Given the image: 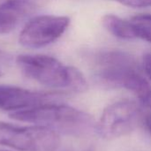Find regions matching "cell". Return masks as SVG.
<instances>
[{
    "instance_id": "6da1fadb",
    "label": "cell",
    "mask_w": 151,
    "mask_h": 151,
    "mask_svg": "<svg viewBox=\"0 0 151 151\" xmlns=\"http://www.w3.org/2000/svg\"><path fill=\"white\" fill-rule=\"evenodd\" d=\"M15 120L49 127L56 133L81 136L93 127V118L88 113L57 102L48 103L23 111L12 112Z\"/></svg>"
},
{
    "instance_id": "7a4b0ae2",
    "label": "cell",
    "mask_w": 151,
    "mask_h": 151,
    "mask_svg": "<svg viewBox=\"0 0 151 151\" xmlns=\"http://www.w3.org/2000/svg\"><path fill=\"white\" fill-rule=\"evenodd\" d=\"M58 134L38 126H19L0 121V145L19 151H53L58 145Z\"/></svg>"
},
{
    "instance_id": "3957f363",
    "label": "cell",
    "mask_w": 151,
    "mask_h": 151,
    "mask_svg": "<svg viewBox=\"0 0 151 151\" xmlns=\"http://www.w3.org/2000/svg\"><path fill=\"white\" fill-rule=\"evenodd\" d=\"M16 63L27 77L42 85L71 90L74 67L66 66L57 58L45 55H19Z\"/></svg>"
},
{
    "instance_id": "277c9868",
    "label": "cell",
    "mask_w": 151,
    "mask_h": 151,
    "mask_svg": "<svg viewBox=\"0 0 151 151\" xmlns=\"http://www.w3.org/2000/svg\"><path fill=\"white\" fill-rule=\"evenodd\" d=\"M103 81L133 92L140 104L151 111V85L139 72L134 58L130 56L112 61L105 69Z\"/></svg>"
},
{
    "instance_id": "5b68a950",
    "label": "cell",
    "mask_w": 151,
    "mask_h": 151,
    "mask_svg": "<svg viewBox=\"0 0 151 151\" xmlns=\"http://www.w3.org/2000/svg\"><path fill=\"white\" fill-rule=\"evenodd\" d=\"M139 118L140 110L134 102L119 101L104 109L96 126V131L105 139L125 136L136 127Z\"/></svg>"
},
{
    "instance_id": "8992f818",
    "label": "cell",
    "mask_w": 151,
    "mask_h": 151,
    "mask_svg": "<svg viewBox=\"0 0 151 151\" xmlns=\"http://www.w3.org/2000/svg\"><path fill=\"white\" fill-rule=\"evenodd\" d=\"M70 19L66 16L40 15L31 19L19 34V43L29 49L45 47L66 31Z\"/></svg>"
},
{
    "instance_id": "52a82bcc",
    "label": "cell",
    "mask_w": 151,
    "mask_h": 151,
    "mask_svg": "<svg viewBox=\"0 0 151 151\" xmlns=\"http://www.w3.org/2000/svg\"><path fill=\"white\" fill-rule=\"evenodd\" d=\"M57 95L0 85V109L16 112L41 104L57 102Z\"/></svg>"
},
{
    "instance_id": "ba28073f",
    "label": "cell",
    "mask_w": 151,
    "mask_h": 151,
    "mask_svg": "<svg viewBox=\"0 0 151 151\" xmlns=\"http://www.w3.org/2000/svg\"><path fill=\"white\" fill-rule=\"evenodd\" d=\"M35 6L27 0H5L0 4V18L9 25L15 27L33 12Z\"/></svg>"
},
{
    "instance_id": "9c48e42d",
    "label": "cell",
    "mask_w": 151,
    "mask_h": 151,
    "mask_svg": "<svg viewBox=\"0 0 151 151\" xmlns=\"http://www.w3.org/2000/svg\"><path fill=\"white\" fill-rule=\"evenodd\" d=\"M102 24L104 28L115 37L124 40L135 38L130 20L124 19L114 14H106L102 18Z\"/></svg>"
},
{
    "instance_id": "30bf717a",
    "label": "cell",
    "mask_w": 151,
    "mask_h": 151,
    "mask_svg": "<svg viewBox=\"0 0 151 151\" xmlns=\"http://www.w3.org/2000/svg\"><path fill=\"white\" fill-rule=\"evenodd\" d=\"M135 38L151 42V14H139L130 19Z\"/></svg>"
},
{
    "instance_id": "8fae6325",
    "label": "cell",
    "mask_w": 151,
    "mask_h": 151,
    "mask_svg": "<svg viewBox=\"0 0 151 151\" xmlns=\"http://www.w3.org/2000/svg\"><path fill=\"white\" fill-rule=\"evenodd\" d=\"M121 4L133 8H142L151 6V0H113Z\"/></svg>"
},
{
    "instance_id": "7c38bea8",
    "label": "cell",
    "mask_w": 151,
    "mask_h": 151,
    "mask_svg": "<svg viewBox=\"0 0 151 151\" xmlns=\"http://www.w3.org/2000/svg\"><path fill=\"white\" fill-rule=\"evenodd\" d=\"M143 68L145 73L151 81V54H146L143 57Z\"/></svg>"
},
{
    "instance_id": "4fadbf2b",
    "label": "cell",
    "mask_w": 151,
    "mask_h": 151,
    "mask_svg": "<svg viewBox=\"0 0 151 151\" xmlns=\"http://www.w3.org/2000/svg\"><path fill=\"white\" fill-rule=\"evenodd\" d=\"M10 58L6 52L0 50V76L4 73V70L5 66L9 64Z\"/></svg>"
},
{
    "instance_id": "5bb4252c",
    "label": "cell",
    "mask_w": 151,
    "mask_h": 151,
    "mask_svg": "<svg viewBox=\"0 0 151 151\" xmlns=\"http://www.w3.org/2000/svg\"><path fill=\"white\" fill-rule=\"evenodd\" d=\"M13 29H14V27H12L7 22H5L2 18H0V35L7 34Z\"/></svg>"
},
{
    "instance_id": "9a60e30c",
    "label": "cell",
    "mask_w": 151,
    "mask_h": 151,
    "mask_svg": "<svg viewBox=\"0 0 151 151\" xmlns=\"http://www.w3.org/2000/svg\"><path fill=\"white\" fill-rule=\"evenodd\" d=\"M145 125L147 129L149 130V132L151 134V114H150L149 116H147L146 119H145Z\"/></svg>"
},
{
    "instance_id": "2e32d148",
    "label": "cell",
    "mask_w": 151,
    "mask_h": 151,
    "mask_svg": "<svg viewBox=\"0 0 151 151\" xmlns=\"http://www.w3.org/2000/svg\"><path fill=\"white\" fill-rule=\"evenodd\" d=\"M0 151H6V150H0Z\"/></svg>"
}]
</instances>
